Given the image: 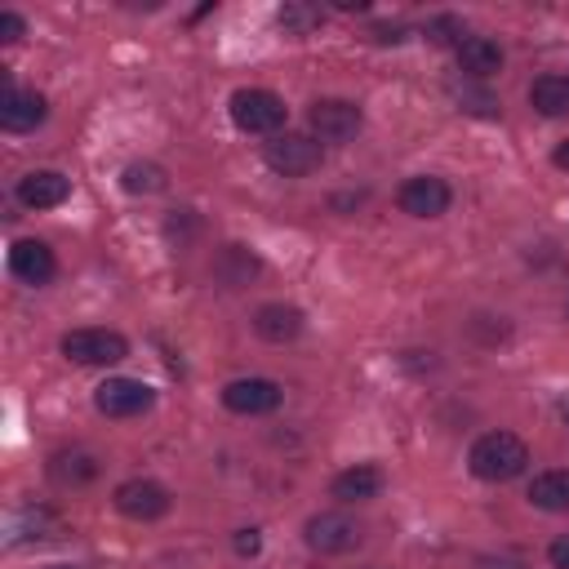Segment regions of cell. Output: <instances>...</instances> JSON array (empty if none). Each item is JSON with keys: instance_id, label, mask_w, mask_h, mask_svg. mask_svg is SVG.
I'll list each match as a JSON object with an SVG mask.
<instances>
[{"instance_id": "cell-22", "label": "cell", "mask_w": 569, "mask_h": 569, "mask_svg": "<svg viewBox=\"0 0 569 569\" xmlns=\"http://www.w3.org/2000/svg\"><path fill=\"white\" fill-rule=\"evenodd\" d=\"M449 93L458 102H467L462 111H476V116H498V98L485 93V89H471V84H449Z\"/></svg>"}, {"instance_id": "cell-16", "label": "cell", "mask_w": 569, "mask_h": 569, "mask_svg": "<svg viewBox=\"0 0 569 569\" xmlns=\"http://www.w3.org/2000/svg\"><path fill=\"white\" fill-rule=\"evenodd\" d=\"M329 493H333L338 502H369V498L382 493V471H378L373 462H351V467H342V471L333 476Z\"/></svg>"}, {"instance_id": "cell-10", "label": "cell", "mask_w": 569, "mask_h": 569, "mask_svg": "<svg viewBox=\"0 0 569 569\" xmlns=\"http://www.w3.org/2000/svg\"><path fill=\"white\" fill-rule=\"evenodd\" d=\"M302 542L320 556H342L360 542V525L347 516V511H316L307 525H302Z\"/></svg>"}, {"instance_id": "cell-26", "label": "cell", "mask_w": 569, "mask_h": 569, "mask_svg": "<svg viewBox=\"0 0 569 569\" xmlns=\"http://www.w3.org/2000/svg\"><path fill=\"white\" fill-rule=\"evenodd\" d=\"M547 560H551L556 569H569V533L551 538V547H547Z\"/></svg>"}, {"instance_id": "cell-3", "label": "cell", "mask_w": 569, "mask_h": 569, "mask_svg": "<svg viewBox=\"0 0 569 569\" xmlns=\"http://www.w3.org/2000/svg\"><path fill=\"white\" fill-rule=\"evenodd\" d=\"M262 160H267V169L280 173V178H307V173L320 169L325 147H320L311 133H293V129H284V133H276V138L262 142Z\"/></svg>"}, {"instance_id": "cell-18", "label": "cell", "mask_w": 569, "mask_h": 569, "mask_svg": "<svg viewBox=\"0 0 569 569\" xmlns=\"http://www.w3.org/2000/svg\"><path fill=\"white\" fill-rule=\"evenodd\" d=\"M93 476H98V458H93L89 449H62V453L49 458V480L62 485V489H67V485H71V489H76V485H89Z\"/></svg>"}, {"instance_id": "cell-14", "label": "cell", "mask_w": 569, "mask_h": 569, "mask_svg": "<svg viewBox=\"0 0 569 569\" xmlns=\"http://www.w3.org/2000/svg\"><path fill=\"white\" fill-rule=\"evenodd\" d=\"M302 311L293 307V302H262L258 311H253V333L262 338V342H276V347H284V342H293L298 333H302Z\"/></svg>"}, {"instance_id": "cell-25", "label": "cell", "mask_w": 569, "mask_h": 569, "mask_svg": "<svg viewBox=\"0 0 569 569\" xmlns=\"http://www.w3.org/2000/svg\"><path fill=\"white\" fill-rule=\"evenodd\" d=\"M236 551L240 556H258L262 551V533L258 529H236Z\"/></svg>"}, {"instance_id": "cell-8", "label": "cell", "mask_w": 569, "mask_h": 569, "mask_svg": "<svg viewBox=\"0 0 569 569\" xmlns=\"http://www.w3.org/2000/svg\"><path fill=\"white\" fill-rule=\"evenodd\" d=\"M396 204H400V213H409V218H440V213H449V204H453V187H449L445 178H436V173H413V178L400 182Z\"/></svg>"}, {"instance_id": "cell-27", "label": "cell", "mask_w": 569, "mask_h": 569, "mask_svg": "<svg viewBox=\"0 0 569 569\" xmlns=\"http://www.w3.org/2000/svg\"><path fill=\"white\" fill-rule=\"evenodd\" d=\"M476 569H525V560H516V556H480Z\"/></svg>"}, {"instance_id": "cell-19", "label": "cell", "mask_w": 569, "mask_h": 569, "mask_svg": "<svg viewBox=\"0 0 569 569\" xmlns=\"http://www.w3.org/2000/svg\"><path fill=\"white\" fill-rule=\"evenodd\" d=\"M529 102L542 116H569V76H556V71L538 76L529 84Z\"/></svg>"}, {"instance_id": "cell-4", "label": "cell", "mask_w": 569, "mask_h": 569, "mask_svg": "<svg viewBox=\"0 0 569 569\" xmlns=\"http://www.w3.org/2000/svg\"><path fill=\"white\" fill-rule=\"evenodd\" d=\"M307 124H311V138L325 147H347L356 142L360 124H365V111L351 102V98H316L307 107Z\"/></svg>"}, {"instance_id": "cell-28", "label": "cell", "mask_w": 569, "mask_h": 569, "mask_svg": "<svg viewBox=\"0 0 569 569\" xmlns=\"http://www.w3.org/2000/svg\"><path fill=\"white\" fill-rule=\"evenodd\" d=\"M551 164H556V169H569V138H565V142L551 151Z\"/></svg>"}, {"instance_id": "cell-5", "label": "cell", "mask_w": 569, "mask_h": 569, "mask_svg": "<svg viewBox=\"0 0 569 569\" xmlns=\"http://www.w3.org/2000/svg\"><path fill=\"white\" fill-rule=\"evenodd\" d=\"M62 356L76 365H120L129 356V338L120 329H102V325H84V329H67L62 333Z\"/></svg>"}, {"instance_id": "cell-23", "label": "cell", "mask_w": 569, "mask_h": 569, "mask_svg": "<svg viewBox=\"0 0 569 569\" xmlns=\"http://www.w3.org/2000/svg\"><path fill=\"white\" fill-rule=\"evenodd\" d=\"M462 36H467V31H462V22H458V18H449V13L427 22V40H431V44H453V49H458V40H462Z\"/></svg>"}, {"instance_id": "cell-6", "label": "cell", "mask_w": 569, "mask_h": 569, "mask_svg": "<svg viewBox=\"0 0 569 569\" xmlns=\"http://www.w3.org/2000/svg\"><path fill=\"white\" fill-rule=\"evenodd\" d=\"M151 405H156V387L142 382V378L116 373V378H102V382L93 387V409H98L102 418H138V413H147Z\"/></svg>"}, {"instance_id": "cell-7", "label": "cell", "mask_w": 569, "mask_h": 569, "mask_svg": "<svg viewBox=\"0 0 569 569\" xmlns=\"http://www.w3.org/2000/svg\"><path fill=\"white\" fill-rule=\"evenodd\" d=\"M111 502H116V511H120L124 520L147 525V520H160V516L173 507V493H169L160 480H151V476H133V480H120V485H116Z\"/></svg>"}, {"instance_id": "cell-24", "label": "cell", "mask_w": 569, "mask_h": 569, "mask_svg": "<svg viewBox=\"0 0 569 569\" xmlns=\"http://www.w3.org/2000/svg\"><path fill=\"white\" fill-rule=\"evenodd\" d=\"M27 36V22H22V13H13V9H0V40L4 44H13V40H22Z\"/></svg>"}, {"instance_id": "cell-29", "label": "cell", "mask_w": 569, "mask_h": 569, "mask_svg": "<svg viewBox=\"0 0 569 569\" xmlns=\"http://www.w3.org/2000/svg\"><path fill=\"white\" fill-rule=\"evenodd\" d=\"M560 418H565V427H569V400H560Z\"/></svg>"}, {"instance_id": "cell-15", "label": "cell", "mask_w": 569, "mask_h": 569, "mask_svg": "<svg viewBox=\"0 0 569 569\" xmlns=\"http://www.w3.org/2000/svg\"><path fill=\"white\" fill-rule=\"evenodd\" d=\"M453 58H458V71L471 80H489L493 71H502V44L489 36H462Z\"/></svg>"}, {"instance_id": "cell-12", "label": "cell", "mask_w": 569, "mask_h": 569, "mask_svg": "<svg viewBox=\"0 0 569 569\" xmlns=\"http://www.w3.org/2000/svg\"><path fill=\"white\" fill-rule=\"evenodd\" d=\"M9 271L22 280V284H49L53 276H58V258H53V249L44 244V240H13L9 244Z\"/></svg>"}, {"instance_id": "cell-21", "label": "cell", "mask_w": 569, "mask_h": 569, "mask_svg": "<svg viewBox=\"0 0 569 569\" xmlns=\"http://www.w3.org/2000/svg\"><path fill=\"white\" fill-rule=\"evenodd\" d=\"M164 169L156 164V160H129L124 169H120V187L129 191V196H156V191H164Z\"/></svg>"}, {"instance_id": "cell-2", "label": "cell", "mask_w": 569, "mask_h": 569, "mask_svg": "<svg viewBox=\"0 0 569 569\" xmlns=\"http://www.w3.org/2000/svg\"><path fill=\"white\" fill-rule=\"evenodd\" d=\"M227 111H231V124H236L240 133H253V138H276V133H284V116H289L284 98L271 93V89H258V84L236 89L231 102H227Z\"/></svg>"}, {"instance_id": "cell-13", "label": "cell", "mask_w": 569, "mask_h": 569, "mask_svg": "<svg viewBox=\"0 0 569 569\" xmlns=\"http://www.w3.org/2000/svg\"><path fill=\"white\" fill-rule=\"evenodd\" d=\"M13 196L22 209H58L71 196V178L58 169H31L27 178H18Z\"/></svg>"}, {"instance_id": "cell-30", "label": "cell", "mask_w": 569, "mask_h": 569, "mask_svg": "<svg viewBox=\"0 0 569 569\" xmlns=\"http://www.w3.org/2000/svg\"><path fill=\"white\" fill-rule=\"evenodd\" d=\"M49 569H71V565H49Z\"/></svg>"}, {"instance_id": "cell-20", "label": "cell", "mask_w": 569, "mask_h": 569, "mask_svg": "<svg viewBox=\"0 0 569 569\" xmlns=\"http://www.w3.org/2000/svg\"><path fill=\"white\" fill-rule=\"evenodd\" d=\"M276 22H280L284 36H311L325 22V9L320 4H307V0H284L276 9Z\"/></svg>"}, {"instance_id": "cell-17", "label": "cell", "mask_w": 569, "mask_h": 569, "mask_svg": "<svg viewBox=\"0 0 569 569\" xmlns=\"http://www.w3.org/2000/svg\"><path fill=\"white\" fill-rule=\"evenodd\" d=\"M538 511H569V467H551V471H538L529 480V493H525Z\"/></svg>"}, {"instance_id": "cell-9", "label": "cell", "mask_w": 569, "mask_h": 569, "mask_svg": "<svg viewBox=\"0 0 569 569\" xmlns=\"http://www.w3.org/2000/svg\"><path fill=\"white\" fill-rule=\"evenodd\" d=\"M284 400V387L276 378H231L222 387V405L240 418H262V413H276Z\"/></svg>"}, {"instance_id": "cell-1", "label": "cell", "mask_w": 569, "mask_h": 569, "mask_svg": "<svg viewBox=\"0 0 569 569\" xmlns=\"http://www.w3.org/2000/svg\"><path fill=\"white\" fill-rule=\"evenodd\" d=\"M467 467H471L476 480L507 485V480H516V476L529 471V445L516 431H485L467 449Z\"/></svg>"}, {"instance_id": "cell-11", "label": "cell", "mask_w": 569, "mask_h": 569, "mask_svg": "<svg viewBox=\"0 0 569 569\" xmlns=\"http://www.w3.org/2000/svg\"><path fill=\"white\" fill-rule=\"evenodd\" d=\"M44 116H49L44 93L18 89V84L4 80V93H0V129H9V133H31L36 124H44Z\"/></svg>"}]
</instances>
